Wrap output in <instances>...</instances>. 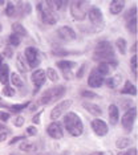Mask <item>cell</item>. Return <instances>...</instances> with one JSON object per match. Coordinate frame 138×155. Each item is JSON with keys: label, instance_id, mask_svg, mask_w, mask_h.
Here are the masks:
<instances>
[{"label": "cell", "instance_id": "cell-1", "mask_svg": "<svg viewBox=\"0 0 138 155\" xmlns=\"http://www.w3.org/2000/svg\"><path fill=\"white\" fill-rule=\"evenodd\" d=\"M64 126H65L66 131L72 137H80L81 134L84 133L82 121H81V118L73 111L65 114V117H64Z\"/></svg>", "mask_w": 138, "mask_h": 155}, {"label": "cell", "instance_id": "cell-2", "mask_svg": "<svg viewBox=\"0 0 138 155\" xmlns=\"http://www.w3.org/2000/svg\"><path fill=\"white\" fill-rule=\"evenodd\" d=\"M65 91H66V87L62 86V85H59V86H55V87H51V89L45 90L44 94L37 100L36 106L37 107L39 106H45V105H49V104H52V102H56L59 98H61L64 94H65Z\"/></svg>", "mask_w": 138, "mask_h": 155}, {"label": "cell", "instance_id": "cell-3", "mask_svg": "<svg viewBox=\"0 0 138 155\" xmlns=\"http://www.w3.org/2000/svg\"><path fill=\"white\" fill-rule=\"evenodd\" d=\"M112 58H114V49H113V45L106 40L100 41L94 48L93 60L100 61V62H106Z\"/></svg>", "mask_w": 138, "mask_h": 155}, {"label": "cell", "instance_id": "cell-4", "mask_svg": "<svg viewBox=\"0 0 138 155\" xmlns=\"http://www.w3.org/2000/svg\"><path fill=\"white\" fill-rule=\"evenodd\" d=\"M37 11L40 13V19L44 24L48 25H55L57 23V15L49 5V2H39L37 3Z\"/></svg>", "mask_w": 138, "mask_h": 155}, {"label": "cell", "instance_id": "cell-5", "mask_svg": "<svg viewBox=\"0 0 138 155\" xmlns=\"http://www.w3.org/2000/svg\"><path fill=\"white\" fill-rule=\"evenodd\" d=\"M89 8V2H72L70 3V15L76 21H81L88 15Z\"/></svg>", "mask_w": 138, "mask_h": 155}, {"label": "cell", "instance_id": "cell-6", "mask_svg": "<svg viewBox=\"0 0 138 155\" xmlns=\"http://www.w3.org/2000/svg\"><path fill=\"white\" fill-rule=\"evenodd\" d=\"M136 118H137V107H130L129 110H126L125 114L122 115L121 125H122V127L125 129L126 133H130L133 130V125H134V122H136Z\"/></svg>", "mask_w": 138, "mask_h": 155}, {"label": "cell", "instance_id": "cell-7", "mask_svg": "<svg viewBox=\"0 0 138 155\" xmlns=\"http://www.w3.org/2000/svg\"><path fill=\"white\" fill-rule=\"evenodd\" d=\"M24 56H25V61L28 62V68H36L40 64V53H39V49H36L35 47L25 48Z\"/></svg>", "mask_w": 138, "mask_h": 155}, {"label": "cell", "instance_id": "cell-8", "mask_svg": "<svg viewBox=\"0 0 138 155\" xmlns=\"http://www.w3.org/2000/svg\"><path fill=\"white\" fill-rule=\"evenodd\" d=\"M72 106V101L70 100H64V101H61V102H59L57 105H56L55 107L52 109V111H51V119L52 121H57V119L61 117V115H64L66 113V110Z\"/></svg>", "mask_w": 138, "mask_h": 155}, {"label": "cell", "instance_id": "cell-9", "mask_svg": "<svg viewBox=\"0 0 138 155\" xmlns=\"http://www.w3.org/2000/svg\"><path fill=\"white\" fill-rule=\"evenodd\" d=\"M31 80H32V82L35 84V86H36V89H35L33 93L36 94L39 89L44 85V82H45V80H47V76H45V70L44 69H36L33 73H32V76H31Z\"/></svg>", "mask_w": 138, "mask_h": 155}, {"label": "cell", "instance_id": "cell-10", "mask_svg": "<svg viewBox=\"0 0 138 155\" xmlns=\"http://www.w3.org/2000/svg\"><path fill=\"white\" fill-rule=\"evenodd\" d=\"M88 16H89V20L93 25H96V27L104 25V24H102L104 15H102L101 9L98 8V7H90L89 11H88Z\"/></svg>", "mask_w": 138, "mask_h": 155}, {"label": "cell", "instance_id": "cell-11", "mask_svg": "<svg viewBox=\"0 0 138 155\" xmlns=\"http://www.w3.org/2000/svg\"><path fill=\"white\" fill-rule=\"evenodd\" d=\"M90 126H92V130H93L97 137H104L108 134V125H106L105 121H102L100 118L93 119L90 123Z\"/></svg>", "mask_w": 138, "mask_h": 155}, {"label": "cell", "instance_id": "cell-12", "mask_svg": "<svg viewBox=\"0 0 138 155\" xmlns=\"http://www.w3.org/2000/svg\"><path fill=\"white\" fill-rule=\"evenodd\" d=\"M47 133H48V135L53 139H61L64 137V131H62L61 125H60L59 122H55V121L48 125Z\"/></svg>", "mask_w": 138, "mask_h": 155}, {"label": "cell", "instance_id": "cell-13", "mask_svg": "<svg viewBox=\"0 0 138 155\" xmlns=\"http://www.w3.org/2000/svg\"><path fill=\"white\" fill-rule=\"evenodd\" d=\"M57 36L61 38V40H65V41H73V40H76V37H77L76 32L68 25L60 27L57 29Z\"/></svg>", "mask_w": 138, "mask_h": 155}, {"label": "cell", "instance_id": "cell-14", "mask_svg": "<svg viewBox=\"0 0 138 155\" xmlns=\"http://www.w3.org/2000/svg\"><path fill=\"white\" fill-rule=\"evenodd\" d=\"M102 84H104V77L98 74V72L96 69H92L89 78H88V85L90 87H101Z\"/></svg>", "mask_w": 138, "mask_h": 155}, {"label": "cell", "instance_id": "cell-15", "mask_svg": "<svg viewBox=\"0 0 138 155\" xmlns=\"http://www.w3.org/2000/svg\"><path fill=\"white\" fill-rule=\"evenodd\" d=\"M123 8H125V2L123 0H113L110 5H109V12L112 15H119L123 11Z\"/></svg>", "mask_w": 138, "mask_h": 155}, {"label": "cell", "instance_id": "cell-16", "mask_svg": "<svg viewBox=\"0 0 138 155\" xmlns=\"http://www.w3.org/2000/svg\"><path fill=\"white\" fill-rule=\"evenodd\" d=\"M119 119V111H118V107L116 105H109V122L112 123V126L117 125Z\"/></svg>", "mask_w": 138, "mask_h": 155}, {"label": "cell", "instance_id": "cell-17", "mask_svg": "<svg viewBox=\"0 0 138 155\" xmlns=\"http://www.w3.org/2000/svg\"><path fill=\"white\" fill-rule=\"evenodd\" d=\"M82 106H84L85 110H88V111L90 113V114H93V115H101V114H102V109L98 106V105H96V104H90V102H84Z\"/></svg>", "mask_w": 138, "mask_h": 155}, {"label": "cell", "instance_id": "cell-18", "mask_svg": "<svg viewBox=\"0 0 138 155\" xmlns=\"http://www.w3.org/2000/svg\"><path fill=\"white\" fill-rule=\"evenodd\" d=\"M8 77H9V66L8 64L3 62L0 65V82L2 84H8Z\"/></svg>", "mask_w": 138, "mask_h": 155}, {"label": "cell", "instance_id": "cell-19", "mask_svg": "<svg viewBox=\"0 0 138 155\" xmlns=\"http://www.w3.org/2000/svg\"><path fill=\"white\" fill-rule=\"evenodd\" d=\"M121 94H130V96H137V87L133 85L130 81H126L123 87L121 89Z\"/></svg>", "mask_w": 138, "mask_h": 155}, {"label": "cell", "instance_id": "cell-20", "mask_svg": "<svg viewBox=\"0 0 138 155\" xmlns=\"http://www.w3.org/2000/svg\"><path fill=\"white\" fill-rule=\"evenodd\" d=\"M12 31H13V35L19 36L20 38L21 37H25L27 36V29L21 25L20 23H13L12 24Z\"/></svg>", "mask_w": 138, "mask_h": 155}, {"label": "cell", "instance_id": "cell-21", "mask_svg": "<svg viewBox=\"0 0 138 155\" xmlns=\"http://www.w3.org/2000/svg\"><path fill=\"white\" fill-rule=\"evenodd\" d=\"M132 143H133V140L130 138H119V139H117V142H116V147L117 149L125 150L127 147L132 146Z\"/></svg>", "mask_w": 138, "mask_h": 155}, {"label": "cell", "instance_id": "cell-22", "mask_svg": "<svg viewBox=\"0 0 138 155\" xmlns=\"http://www.w3.org/2000/svg\"><path fill=\"white\" fill-rule=\"evenodd\" d=\"M96 70L98 72V74L100 76H108L109 73H110V65L108 64V62H100L98 64V66L96 68Z\"/></svg>", "mask_w": 138, "mask_h": 155}, {"label": "cell", "instance_id": "cell-23", "mask_svg": "<svg viewBox=\"0 0 138 155\" xmlns=\"http://www.w3.org/2000/svg\"><path fill=\"white\" fill-rule=\"evenodd\" d=\"M121 80H122V76H121V74H116V76H113L112 78L106 80V85H108V87H112V89H116V87L119 85V82H121Z\"/></svg>", "mask_w": 138, "mask_h": 155}, {"label": "cell", "instance_id": "cell-24", "mask_svg": "<svg viewBox=\"0 0 138 155\" xmlns=\"http://www.w3.org/2000/svg\"><path fill=\"white\" fill-rule=\"evenodd\" d=\"M16 66L19 69L20 73H25L27 69H28V65H27V61L24 60V57L21 54H17V60H16Z\"/></svg>", "mask_w": 138, "mask_h": 155}, {"label": "cell", "instance_id": "cell-25", "mask_svg": "<svg viewBox=\"0 0 138 155\" xmlns=\"http://www.w3.org/2000/svg\"><path fill=\"white\" fill-rule=\"evenodd\" d=\"M116 45H117V49L121 54H126V51H127V44H126V40L123 37H118L116 41Z\"/></svg>", "mask_w": 138, "mask_h": 155}, {"label": "cell", "instance_id": "cell-26", "mask_svg": "<svg viewBox=\"0 0 138 155\" xmlns=\"http://www.w3.org/2000/svg\"><path fill=\"white\" fill-rule=\"evenodd\" d=\"M11 82L13 84V86H16V87H23L24 85V81L23 78L20 77L19 73H11Z\"/></svg>", "mask_w": 138, "mask_h": 155}, {"label": "cell", "instance_id": "cell-27", "mask_svg": "<svg viewBox=\"0 0 138 155\" xmlns=\"http://www.w3.org/2000/svg\"><path fill=\"white\" fill-rule=\"evenodd\" d=\"M56 65H57L61 70H70L74 65H76V62H74V61H66V60H62V61H57V62H56Z\"/></svg>", "mask_w": 138, "mask_h": 155}, {"label": "cell", "instance_id": "cell-28", "mask_svg": "<svg viewBox=\"0 0 138 155\" xmlns=\"http://www.w3.org/2000/svg\"><path fill=\"white\" fill-rule=\"evenodd\" d=\"M19 149L21 151H27V153H33V151H36L37 150V147H36V144L35 143H31V142H23L19 146Z\"/></svg>", "mask_w": 138, "mask_h": 155}, {"label": "cell", "instance_id": "cell-29", "mask_svg": "<svg viewBox=\"0 0 138 155\" xmlns=\"http://www.w3.org/2000/svg\"><path fill=\"white\" fill-rule=\"evenodd\" d=\"M45 76H47L52 82H57L59 81V73L56 72V69H53V68H48L47 70H45Z\"/></svg>", "mask_w": 138, "mask_h": 155}, {"label": "cell", "instance_id": "cell-30", "mask_svg": "<svg viewBox=\"0 0 138 155\" xmlns=\"http://www.w3.org/2000/svg\"><path fill=\"white\" fill-rule=\"evenodd\" d=\"M4 12H5V15L8 17H13L16 15V5L13 4L12 2H8V3H7V5H5Z\"/></svg>", "mask_w": 138, "mask_h": 155}, {"label": "cell", "instance_id": "cell-31", "mask_svg": "<svg viewBox=\"0 0 138 155\" xmlns=\"http://www.w3.org/2000/svg\"><path fill=\"white\" fill-rule=\"evenodd\" d=\"M126 28H127V31H129L130 33L136 35L137 33V17H134V19L126 21Z\"/></svg>", "mask_w": 138, "mask_h": 155}, {"label": "cell", "instance_id": "cell-32", "mask_svg": "<svg viewBox=\"0 0 138 155\" xmlns=\"http://www.w3.org/2000/svg\"><path fill=\"white\" fill-rule=\"evenodd\" d=\"M72 53H76V52H69V51L62 49V48H53L52 49L53 56H68V54H72Z\"/></svg>", "mask_w": 138, "mask_h": 155}, {"label": "cell", "instance_id": "cell-33", "mask_svg": "<svg viewBox=\"0 0 138 155\" xmlns=\"http://www.w3.org/2000/svg\"><path fill=\"white\" fill-rule=\"evenodd\" d=\"M69 3L68 2H49V5L52 7L53 11H57V9H62L64 7H66Z\"/></svg>", "mask_w": 138, "mask_h": 155}, {"label": "cell", "instance_id": "cell-34", "mask_svg": "<svg viewBox=\"0 0 138 155\" xmlns=\"http://www.w3.org/2000/svg\"><path fill=\"white\" fill-rule=\"evenodd\" d=\"M137 54H133L132 56V58H130V69H132V72H133V74L136 76V78H137Z\"/></svg>", "mask_w": 138, "mask_h": 155}, {"label": "cell", "instance_id": "cell-35", "mask_svg": "<svg viewBox=\"0 0 138 155\" xmlns=\"http://www.w3.org/2000/svg\"><path fill=\"white\" fill-rule=\"evenodd\" d=\"M134 17H137V7H133V8H130L129 11L125 13V20H126V21H129V20L134 19Z\"/></svg>", "mask_w": 138, "mask_h": 155}, {"label": "cell", "instance_id": "cell-36", "mask_svg": "<svg viewBox=\"0 0 138 155\" xmlns=\"http://www.w3.org/2000/svg\"><path fill=\"white\" fill-rule=\"evenodd\" d=\"M8 41H9V44L12 45V47H19L20 43H21L20 37H19V36H16V35H13V33L8 37Z\"/></svg>", "mask_w": 138, "mask_h": 155}, {"label": "cell", "instance_id": "cell-37", "mask_svg": "<svg viewBox=\"0 0 138 155\" xmlns=\"http://www.w3.org/2000/svg\"><path fill=\"white\" fill-rule=\"evenodd\" d=\"M3 94H4L5 97H13L15 96V89L8 86V85H5L4 87H3Z\"/></svg>", "mask_w": 138, "mask_h": 155}, {"label": "cell", "instance_id": "cell-38", "mask_svg": "<svg viewBox=\"0 0 138 155\" xmlns=\"http://www.w3.org/2000/svg\"><path fill=\"white\" fill-rule=\"evenodd\" d=\"M81 96L86 97V98H96L97 97V94L93 93V91H90V90H82L81 91Z\"/></svg>", "mask_w": 138, "mask_h": 155}, {"label": "cell", "instance_id": "cell-39", "mask_svg": "<svg viewBox=\"0 0 138 155\" xmlns=\"http://www.w3.org/2000/svg\"><path fill=\"white\" fill-rule=\"evenodd\" d=\"M13 123H15L16 127H20V126H23L24 125V117H23V115H17Z\"/></svg>", "mask_w": 138, "mask_h": 155}, {"label": "cell", "instance_id": "cell-40", "mask_svg": "<svg viewBox=\"0 0 138 155\" xmlns=\"http://www.w3.org/2000/svg\"><path fill=\"white\" fill-rule=\"evenodd\" d=\"M118 155H137V149L136 147H130L129 150L123 151V153H119Z\"/></svg>", "mask_w": 138, "mask_h": 155}, {"label": "cell", "instance_id": "cell-41", "mask_svg": "<svg viewBox=\"0 0 138 155\" xmlns=\"http://www.w3.org/2000/svg\"><path fill=\"white\" fill-rule=\"evenodd\" d=\"M27 134L28 135H36L37 134V129H36V126H28L27 127Z\"/></svg>", "mask_w": 138, "mask_h": 155}, {"label": "cell", "instance_id": "cell-42", "mask_svg": "<svg viewBox=\"0 0 138 155\" xmlns=\"http://www.w3.org/2000/svg\"><path fill=\"white\" fill-rule=\"evenodd\" d=\"M85 69H86V64H82L81 65V68L79 69V72H77V74H76L77 78H82V76L85 73Z\"/></svg>", "mask_w": 138, "mask_h": 155}, {"label": "cell", "instance_id": "cell-43", "mask_svg": "<svg viewBox=\"0 0 138 155\" xmlns=\"http://www.w3.org/2000/svg\"><path fill=\"white\" fill-rule=\"evenodd\" d=\"M4 56H5V57H8V58L12 57V56H13L12 48H11V47H5V49H4Z\"/></svg>", "mask_w": 138, "mask_h": 155}, {"label": "cell", "instance_id": "cell-44", "mask_svg": "<svg viewBox=\"0 0 138 155\" xmlns=\"http://www.w3.org/2000/svg\"><path fill=\"white\" fill-rule=\"evenodd\" d=\"M8 119H9V114H8V113L0 110V121L5 122V121H8Z\"/></svg>", "mask_w": 138, "mask_h": 155}, {"label": "cell", "instance_id": "cell-45", "mask_svg": "<svg viewBox=\"0 0 138 155\" xmlns=\"http://www.w3.org/2000/svg\"><path fill=\"white\" fill-rule=\"evenodd\" d=\"M23 139H25V137L24 135H19V137H15V138H12L9 140V144H15L16 142H19V140H23Z\"/></svg>", "mask_w": 138, "mask_h": 155}, {"label": "cell", "instance_id": "cell-46", "mask_svg": "<svg viewBox=\"0 0 138 155\" xmlns=\"http://www.w3.org/2000/svg\"><path fill=\"white\" fill-rule=\"evenodd\" d=\"M41 113H42V110H40V111H39L36 115H35L33 118H32V122H33L35 125H36V123H37V125H39V123H40V115H41Z\"/></svg>", "mask_w": 138, "mask_h": 155}, {"label": "cell", "instance_id": "cell-47", "mask_svg": "<svg viewBox=\"0 0 138 155\" xmlns=\"http://www.w3.org/2000/svg\"><path fill=\"white\" fill-rule=\"evenodd\" d=\"M62 73H64V78L65 80H72V72L70 70H62Z\"/></svg>", "mask_w": 138, "mask_h": 155}, {"label": "cell", "instance_id": "cell-48", "mask_svg": "<svg viewBox=\"0 0 138 155\" xmlns=\"http://www.w3.org/2000/svg\"><path fill=\"white\" fill-rule=\"evenodd\" d=\"M7 135H8V131H5V130H3V131H0V142H3V140L7 139Z\"/></svg>", "mask_w": 138, "mask_h": 155}, {"label": "cell", "instance_id": "cell-49", "mask_svg": "<svg viewBox=\"0 0 138 155\" xmlns=\"http://www.w3.org/2000/svg\"><path fill=\"white\" fill-rule=\"evenodd\" d=\"M90 155H106V154L102 153V151H94V153H92Z\"/></svg>", "mask_w": 138, "mask_h": 155}, {"label": "cell", "instance_id": "cell-50", "mask_svg": "<svg viewBox=\"0 0 138 155\" xmlns=\"http://www.w3.org/2000/svg\"><path fill=\"white\" fill-rule=\"evenodd\" d=\"M136 52H137V43H134V45L132 47V53L136 54Z\"/></svg>", "mask_w": 138, "mask_h": 155}, {"label": "cell", "instance_id": "cell-51", "mask_svg": "<svg viewBox=\"0 0 138 155\" xmlns=\"http://www.w3.org/2000/svg\"><path fill=\"white\" fill-rule=\"evenodd\" d=\"M3 130H4V125H3V123L0 122V131H3Z\"/></svg>", "mask_w": 138, "mask_h": 155}, {"label": "cell", "instance_id": "cell-52", "mask_svg": "<svg viewBox=\"0 0 138 155\" xmlns=\"http://www.w3.org/2000/svg\"><path fill=\"white\" fill-rule=\"evenodd\" d=\"M2 64H3V56L0 54V65H2Z\"/></svg>", "mask_w": 138, "mask_h": 155}, {"label": "cell", "instance_id": "cell-53", "mask_svg": "<svg viewBox=\"0 0 138 155\" xmlns=\"http://www.w3.org/2000/svg\"><path fill=\"white\" fill-rule=\"evenodd\" d=\"M0 5H4V2H0Z\"/></svg>", "mask_w": 138, "mask_h": 155}, {"label": "cell", "instance_id": "cell-54", "mask_svg": "<svg viewBox=\"0 0 138 155\" xmlns=\"http://www.w3.org/2000/svg\"><path fill=\"white\" fill-rule=\"evenodd\" d=\"M2 29H3V27H2V24H0V32H2Z\"/></svg>", "mask_w": 138, "mask_h": 155}]
</instances>
